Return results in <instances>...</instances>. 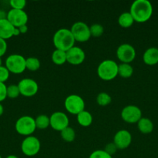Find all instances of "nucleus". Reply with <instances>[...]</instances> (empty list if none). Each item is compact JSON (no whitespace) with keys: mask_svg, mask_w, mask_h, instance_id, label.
<instances>
[{"mask_svg":"<svg viewBox=\"0 0 158 158\" xmlns=\"http://www.w3.org/2000/svg\"><path fill=\"white\" fill-rule=\"evenodd\" d=\"M129 12L135 22L145 23L151 18L153 6L147 0H136L131 5Z\"/></svg>","mask_w":158,"mask_h":158,"instance_id":"obj_1","label":"nucleus"},{"mask_svg":"<svg viewBox=\"0 0 158 158\" xmlns=\"http://www.w3.org/2000/svg\"><path fill=\"white\" fill-rule=\"evenodd\" d=\"M74 36L71 30L68 29H60L54 33L53 37V43L56 49L67 52L74 46Z\"/></svg>","mask_w":158,"mask_h":158,"instance_id":"obj_2","label":"nucleus"},{"mask_svg":"<svg viewBox=\"0 0 158 158\" xmlns=\"http://www.w3.org/2000/svg\"><path fill=\"white\" fill-rule=\"evenodd\" d=\"M119 65L112 60H105L98 66L97 73L99 78L105 81H110L118 76Z\"/></svg>","mask_w":158,"mask_h":158,"instance_id":"obj_3","label":"nucleus"},{"mask_svg":"<svg viewBox=\"0 0 158 158\" xmlns=\"http://www.w3.org/2000/svg\"><path fill=\"white\" fill-rule=\"evenodd\" d=\"M15 129L19 134L29 137L37 129L35 119L30 116H23L16 120Z\"/></svg>","mask_w":158,"mask_h":158,"instance_id":"obj_4","label":"nucleus"},{"mask_svg":"<svg viewBox=\"0 0 158 158\" xmlns=\"http://www.w3.org/2000/svg\"><path fill=\"white\" fill-rule=\"evenodd\" d=\"M6 67L9 73L20 74L24 72L26 68V59L20 54H12L6 60Z\"/></svg>","mask_w":158,"mask_h":158,"instance_id":"obj_5","label":"nucleus"},{"mask_svg":"<svg viewBox=\"0 0 158 158\" xmlns=\"http://www.w3.org/2000/svg\"><path fill=\"white\" fill-rule=\"evenodd\" d=\"M64 107L68 113L77 116L81 112L85 110V103L80 96L72 94L65 99Z\"/></svg>","mask_w":158,"mask_h":158,"instance_id":"obj_6","label":"nucleus"},{"mask_svg":"<svg viewBox=\"0 0 158 158\" xmlns=\"http://www.w3.org/2000/svg\"><path fill=\"white\" fill-rule=\"evenodd\" d=\"M70 30L74 36L75 42L84 43L88 41L91 37L89 26L83 22L74 23Z\"/></svg>","mask_w":158,"mask_h":158,"instance_id":"obj_7","label":"nucleus"},{"mask_svg":"<svg viewBox=\"0 0 158 158\" xmlns=\"http://www.w3.org/2000/svg\"><path fill=\"white\" fill-rule=\"evenodd\" d=\"M40 150V142L33 136L26 137L21 143V151L27 157L37 155Z\"/></svg>","mask_w":158,"mask_h":158,"instance_id":"obj_8","label":"nucleus"},{"mask_svg":"<svg viewBox=\"0 0 158 158\" xmlns=\"http://www.w3.org/2000/svg\"><path fill=\"white\" fill-rule=\"evenodd\" d=\"M121 117L128 123H138V121L142 118V111L135 105H129L122 110Z\"/></svg>","mask_w":158,"mask_h":158,"instance_id":"obj_9","label":"nucleus"},{"mask_svg":"<svg viewBox=\"0 0 158 158\" xmlns=\"http://www.w3.org/2000/svg\"><path fill=\"white\" fill-rule=\"evenodd\" d=\"M116 56L122 63H130L136 58V49L128 43H123L118 47Z\"/></svg>","mask_w":158,"mask_h":158,"instance_id":"obj_10","label":"nucleus"},{"mask_svg":"<svg viewBox=\"0 0 158 158\" xmlns=\"http://www.w3.org/2000/svg\"><path fill=\"white\" fill-rule=\"evenodd\" d=\"M20 94L26 97H33L38 92L39 86L37 82L30 78L23 79L18 83Z\"/></svg>","mask_w":158,"mask_h":158,"instance_id":"obj_11","label":"nucleus"},{"mask_svg":"<svg viewBox=\"0 0 158 158\" xmlns=\"http://www.w3.org/2000/svg\"><path fill=\"white\" fill-rule=\"evenodd\" d=\"M50 126L57 131H62L69 127V119L63 112H54L50 117Z\"/></svg>","mask_w":158,"mask_h":158,"instance_id":"obj_12","label":"nucleus"},{"mask_svg":"<svg viewBox=\"0 0 158 158\" xmlns=\"http://www.w3.org/2000/svg\"><path fill=\"white\" fill-rule=\"evenodd\" d=\"M7 19L15 28H19L23 25H26L28 22V15L24 10L11 9L7 12Z\"/></svg>","mask_w":158,"mask_h":158,"instance_id":"obj_13","label":"nucleus"},{"mask_svg":"<svg viewBox=\"0 0 158 158\" xmlns=\"http://www.w3.org/2000/svg\"><path fill=\"white\" fill-rule=\"evenodd\" d=\"M132 142V135L126 130H120L114 136L113 143L118 150L126 149Z\"/></svg>","mask_w":158,"mask_h":158,"instance_id":"obj_14","label":"nucleus"},{"mask_svg":"<svg viewBox=\"0 0 158 158\" xmlns=\"http://www.w3.org/2000/svg\"><path fill=\"white\" fill-rule=\"evenodd\" d=\"M67 62L71 65H80L85 61V52L83 49L77 46H73L66 52Z\"/></svg>","mask_w":158,"mask_h":158,"instance_id":"obj_15","label":"nucleus"},{"mask_svg":"<svg viewBox=\"0 0 158 158\" xmlns=\"http://www.w3.org/2000/svg\"><path fill=\"white\" fill-rule=\"evenodd\" d=\"M15 27L7 19H0V38L6 40L14 36Z\"/></svg>","mask_w":158,"mask_h":158,"instance_id":"obj_16","label":"nucleus"},{"mask_svg":"<svg viewBox=\"0 0 158 158\" xmlns=\"http://www.w3.org/2000/svg\"><path fill=\"white\" fill-rule=\"evenodd\" d=\"M144 63L148 66H154L158 63V48L150 47L144 52L143 56Z\"/></svg>","mask_w":158,"mask_h":158,"instance_id":"obj_17","label":"nucleus"},{"mask_svg":"<svg viewBox=\"0 0 158 158\" xmlns=\"http://www.w3.org/2000/svg\"><path fill=\"white\" fill-rule=\"evenodd\" d=\"M138 130L142 134H150L153 131V123L150 119L142 117L137 123Z\"/></svg>","mask_w":158,"mask_h":158,"instance_id":"obj_18","label":"nucleus"},{"mask_svg":"<svg viewBox=\"0 0 158 158\" xmlns=\"http://www.w3.org/2000/svg\"><path fill=\"white\" fill-rule=\"evenodd\" d=\"M77 123L84 127H88L92 123L93 117L91 113L87 110H83L77 115Z\"/></svg>","mask_w":158,"mask_h":158,"instance_id":"obj_19","label":"nucleus"},{"mask_svg":"<svg viewBox=\"0 0 158 158\" xmlns=\"http://www.w3.org/2000/svg\"><path fill=\"white\" fill-rule=\"evenodd\" d=\"M134 19L129 12H125L119 15L118 19L119 25L122 28H129L134 23Z\"/></svg>","mask_w":158,"mask_h":158,"instance_id":"obj_20","label":"nucleus"},{"mask_svg":"<svg viewBox=\"0 0 158 158\" xmlns=\"http://www.w3.org/2000/svg\"><path fill=\"white\" fill-rule=\"evenodd\" d=\"M51 60L54 64L58 65V66L64 64L67 62L66 52L59 50V49H55L51 55Z\"/></svg>","mask_w":158,"mask_h":158,"instance_id":"obj_21","label":"nucleus"},{"mask_svg":"<svg viewBox=\"0 0 158 158\" xmlns=\"http://www.w3.org/2000/svg\"><path fill=\"white\" fill-rule=\"evenodd\" d=\"M133 73V68L129 63H121L118 66V75L122 78H129Z\"/></svg>","mask_w":158,"mask_h":158,"instance_id":"obj_22","label":"nucleus"},{"mask_svg":"<svg viewBox=\"0 0 158 158\" xmlns=\"http://www.w3.org/2000/svg\"><path fill=\"white\" fill-rule=\"evenodd\" d=\"M36 127L37 129L44 130L46 129L50 126V117L45 115V114H41L37 117L35 119Z\"/></svg>","mask_w":158,"mask_h":158,"instance_id":"obj_23","label":"nucleus"},{"mask_svg":"<svg viewBox=\"0 0 158 158\" xmlns=\"http://www.w3.org/2000/svg\"><path fill=\"white\" fill-rule=\"evenodd\" d=\"M60 136L61 138L66 142H72L75 139L76 134L74 130L71 127H68L63 131H60Z\"/></svg>","mask_w":158,"mask_h":158,"instance_id":"obj_24","label":"nucleus"},{"mask_svg":"<svg viewBox=\"0 0 158 158\" xmlns=\"http://www.w3.org/2000/svg\"><path fill=\"white\" fill-rule=\"evenodd\" d=\"M40 67V61L36 57H29L26 59V68L29 71H37Z\"/></svg>","mask_w":158,"mask_h":158,"instance_id":"obj_25","label":"nucleus"},{"mask_svg":"<svg viewBox=\"0 0 158 158\" xmlns=\"http://www.w3.org/2000/svg\"><path fill=\"white\" fill-rule=\"evenodd\" d=\"M96 101H97L98 104L101 106H108V105L112 102V97L111 96H110L109 94H107V93L102 92L97 96Z\"/></svg>","mask_w":158,"mask_h":158,"instance_id":"obj_26","label":"nucleus"},{"mask_svg":"<svg viewBox=\"0 0 158 158\" xmlns=\"http://www.w3.org/2000/svg\"><path fill=\"white\" fill-rule=\"evenodd\" d=\"M90 33L92 37H100L104 33V27L101 24H93L90 26Z\"/></svg>","mask_w":158,"mask_h":158,"instance_id":"obj_27","label":"nucleus"},{"mask_svg":"<svg viewBox=\"0 0 158 158\" xmlns=\"http://www.w3.org/2000/svg\"><path fill=\"white\" fill-rule=\"evenodd\" d=\"M20 95V89L18 85L12 84L7 86V97L11 99H15Z\"/></svg>","mask_w":158,"mask_h":158,"instance_id":"obj_28","label":"nucleus"},{"mask_svg":"<svg viewBox=\"0 0 158 158\" xmlns=\"http://www.w3.org/2000/svg\"><path fill=\"white\" fill-rule=\"evenodd\" d=\"M9 4H10L12 9L23 10L26 5V0H10Z\"/></svg>","mask_w":158,"mask_h":158,"instance_id":"obj_29","label":"nucleus"},{"mask_svg":"<svg viewBox=\"0 0 158 158\" xmlns=\"http://www.w3.org/2000/svg\"><path fill=\"white\" fill-rule=\"evenodd\" d=\"M89 158H112L111 155L107 154L104 150H98L90 154Z\"/></svg>","mask_w":158,"mask_h":158,"instance_id":"obj_30","label":"nucleus"},{"mask_svg":"<svg viewBox=\"0 0 158 158\" xmlns=\"http://www.w3.org/2000/svg\"><path fill=\"white\" fill-rule=\"evenodd\" d=\"M9 71L6 66H0V83H4L9 79Z\"/></svg>","mask_w":158,"mask_h":158,"instance_id":"obj_31","label":"nucleus"},{"mask_svg":"<svg viewBox=\"0 0 158 158\" xmlns=\"http://www.w3.org/2000/svg\"><path fill=\"white\" fill-rule=\"evenodd\" d=\"M117 150H118V148H116V146L115 145V143H113V142H112V143H108V144L105 146V150H104V151H105L107 154L112 156V155H113V154H114L116 151H117Z\"/></svg>","mask_w":158,"mask_h":158,"instance_id":"obj_32","label":"nucleus"},{"mask_svg":"<svg viewBox=\"0 0 158 158\" xmlns=\"http://www.w3.org/2000/svg\"><path fill=\"white\" fill-rule=\"evenodd\" d=\"M7 97V86L4 83H0V102Z\"/></svg>","mask_w":158,"mask_h":158,"instance_id":"obj_33","label":"nucleus"},{"mask_svg":"<svg viewBox=\"0 0 158 158\" xmlns=\"http://www.w3.org/2000/svg\"><path fill=\"white\" fill-rule=\"evenodd\" d=\"M7 50V43L3 39L0 38V57L2 56Z\"/></svg>","mask_w":158,"mask_h":158,"instance_id":"obj_34","label":"nucleus"},{"mask_svg":"<svg viewBox=\"0 0 158 158\" xmlns=\"http://www.w3.org/2000/svg\"><path fill=\"white\" fill-rule=\"evenodd\" d=\"M18 29H19V31H20V34H25L26 32H27L28 26H26V25H23V26L19 27Z\"/></svg>","mask_w":158,"mask_h":158,"instance_id":"obj_35","label":"nucleus"},{"mask_svg":"<svg viewBox=\"0 0 158 158\" xmlns=\"http://www.w3.org/2000/svg\"><path fill=\"white\" fill-rule=\"evenodd\" d=\"M7 19V13L4 10L0 9V19Z\"/></svg>","mask_w":158,"mask_h":158,"instance_id":"obj_36","label":"nucleus"},{"mask_svg":"<svg viewBox=\"0 0 158 158\" xmlns=\"http://www.w3.org/2000/svg\"><path fill=\"white\" fill-rule=\"evenodd\" d=\"M3 112H4V108H3L2 105L0 103V116L3 114Z\"/></svg>","mask_w":158,"mask_h":158,"instance_id":"obj_37","label":"nucleus"},{"mask_svg":"<svg viewBox=\"0 0 158 158\" xmlns=\"http://www.w3.org/2000/svg\"><path fill=\"white\" fill-rule=\"evenodd\" d=\"M6 158H19L18 157H17V156H15V155H9V156H7V157H6Z\"/></svg>","mask_w":158,"mask_h":158,"instance_id":"obj_38","label":"nucleus"},{"mask_svg":"<svg viewBox=\"0 0 158 158\" xmlns=\"http://www.w3.org/2000/svg\"><path fill=\"white\" fill-rule=\"evenodd\" d=\"M0 66H2V59L0 57Z\"/></svg>","mask_w":158,"mask_h":158,"instance_id":"obj_39","label":"nucleus"},{"mask_svg":"<svg viewBox=\"0 0 158 158\" xmlns=\"http://www.w3.org/2000/svg\"><path fill=\"white\" fill-rule=\"evenodd\" d=\"M0 158H2V156H1V155H0Z\"/></svg>","mask_w":158,"mask_h":158,"instance_id":"obj_40","label":"nucleus"}]
</instances>
